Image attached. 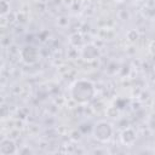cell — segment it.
<instances>
[{
	"label": "cell",
	"instance_id": "cell-1",
	"mask_svg": "<svg viewBox=\"0 0 155 155\" xmlns=\"http://www.w3.org/2000/svg\"><path fill=\"white\" fill-rule=\"evenodd\" d=\"M110 133H111V128L109 126V124H105L102 122L99 124L96 130H94V134H96V138H98L99 140H105L110 137Z\"/></svg>",
	"mask_w": 155,
	"mask_h": 155
},
{
	"label": "cell",
	"instance_id": "cell-2",
	"mask_svg": "<svg viewBox=\"0 0 155 155\" xmlns=\"http://www.w3.org/2000/svg\"><path fill=\"white\" fill-rule=\"evenodd\" d=\"M75 87L78 88V91H79V92H84V90L81 88L82 86H80V82H79V84H76V86H75ZM91 88H92L91 84H90V82H86V84H85V90L87 91V90H91ZM91 94H92V92H88V91H87L84 96H81L80 93H76V94H74V97H75V99H78V101H86V99H88V98H90V96H91Z\"/></svg>",
	"mask_w": 155,
	"mask_h": 155
}]
</instances>
